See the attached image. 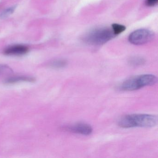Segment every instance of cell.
Here are the masks:
<instances>
[{
	"mask_svg": "<svg viewBox=\"0 0 158 158\" xmlns=\"http://www.w3.org/2000/svg\"><path fill=\"white\" fill-rule=\"evenodd\" d=\"M158 117L153 114H134L122 117L118 124L122 128L135 127H152L157 125Z\"/></svg>",
	"mask_w": 158,
	"mask_h": 158,
	"instance_id": "6da1fadb",
	"label": "cell"
},
{
	"mask_svg": "<svg viewBox=\"0 0 158 158\" xmlns=\"http://www.w3.org/2000/svg\"><path fill=\"white\" fill-rule=\"evenodd\" d=\"M157 80V77L154 75H140L132 77L125 80L120 84L119 89L122 91H134L145 86L155 85Z\"/></svg>",
	"mask_w": 158,
	"mask_h": 158,
	"instance_id": "7a4b0ae2",
	"label": "cell"
},
{
	"mask_svg": "<svg viewBox=\"0 0 158 158\" xmlns=\"http://www.w3.org/2000/svg\"><path fill=\"white\" fill-rule=\"evenodd\" d=\"M115 35L108 27L96 28L89 31L83 38L84 41L93 45H101L112 39Z\"/></svg>",
	"mask_w": 158,
	"mask_h": 158,
	"instance_id": "3957f363",
	"label": "cell"
},
{
	"mask_svg": "<svg viewBox=\"0 0 158 158\" xmlns=\"http://www.w3.org/2000/svg\"><path fill=\"white\" fill-rule=\"evenodd\" d=\"M153 32L147 29H139L132 32L128 37L131 44L141 45L148 43L154 38Z\"/></svg>",
	"mask_w": 158,
	"mask_h": 158,
	"instance_id": "277c9868",
	"label": "cell"
},
{
	"mask_svg": "<svg viewBox=\"0 0 158 158\" xmlns=\"http://www.w3.org/2000/svg\"><path fill=\"white\" fill-rule=\"evenodd\" d=\"M64 128L72 133L84 135H90L93 131V128L90 125L83 123H77L72 125L67 126Z\"/></svg>",
	"mask_w": 158,
	"mask_h": 158,
	"instance_id": "5b68a950",
	"label": "cell"
},
{
	"mask_svg": "<svg viewBox=\"0 0 158 158\" xmlns=\"http://www.w3.org/2000/svg\"><path fill=\"white\" fill-rule=\"evenodd\" d=\"M29 48L23 45H15L9 46L3 51L5 55L9 56H21L28 52Z\"/></svg>",
	"mask_w": 158,
	"mask_h": 158,
	"instance_id": "8992f818",
	"label": "cell"
},
{
	"mask_svg": "<svg viewBox=\"0 0 158 158\" xmlns=\"http://www.w3.org/2000/svg\"><path fill=\"white\" fill-rule=\"evenodd\" d=\"M35 81V78L30 77L17 76L7 78L5 80L6 84H15L22 82H34Z\"/></svg>",
	"mask_w": 158,
	"mask_h": 158,
	"instance_id": "52a82bcc",
	"label": "cell"
},
{
	"mask_svg": "<svg viewBox=\"0 0 158 158\" xmlns=\"http://www.w3.org/2000/svg\"><path fill=\"white\" fill-rule=\"evenodd\" d=\"M146 62L145 59L141 57L134 56L128 60V64L131 66L136 67L143 65Z\"/></svg>",
	"mask_w": 158,
	"mask_h": 158,
	"instance_id": "ba28073f",
	"label": "cell"
},
{
	"mask_svg": "<svg viewBox=\"0 0 158 158\" xmlns=\"http://www.w3.org/2000/svg\"><path fill=\"white\" fill-rule=\"evenodd\" d=\"M67 65V61L62 59L55 60L50 64V66L54 69H62L64 68Z\"/></svg>",
	"mask_w": 158,
	"mask_h": 158,
	"instance_id": "9c48e42d",
	"label": "cell"
},
{
	"mask_svg": "<svg viewBox=\"0 0 158 158\" xmlns=\"http://www.w3.org/2000/svg\"><path fill=\"white\" fill-rule=\"evenodd\" d=\"M16 8V6L15 5V6H12V7L7 8L6 10H4L0 14V18L2 19L7 18L14 12Z\"/></svg>",
	"mask_w": 158,
	"mask_h": 158,
	"instance_id": "30bf717a",
	"label": "cell"
},
{
	"mask_svg": "<svg viewBox=\"0 0 158 158\" xmlns=\"http://www.w3.org/2000/svg\"><path fill=\"white\" fill-rule=\"evenodd\" d=\"M125 29V26L122 25L114 23L112 25V30L115 35H117L123 33Z\"/></svg>",
	"mask_w": 158,
	"mask_h": 158,
	"instance_id": "8fae6325",
	"label": "cell"
},
{
	"mask_svg": "<svg viewBox=\"0 0 158 158\" xmlns=\"http://www.w3.org/2000/svg\"><path fill=\"white\" fill-rule=\"evenodd\" d=\"M12 72V70L9 66L3 64H0V75L10 74Z\"/></svg>",
	"mask_w": 158,
	"mask_h": 158,
	"instance_id": "7c38bea8",
	"label": "cell"
},
{
	"mask_svg": "<svg viewBox=\"0 0 158 158\" xmlns=\"http://www.w3.org/2000/svg\"><path fill=\"white\" fill-rule=\"evenodd\" d=\"M158 0H146V4L149 7H153L158 3Z\"/></svg>",
	"mask_w": 158,
	"mask_h": 158,
	"instance_id": "4fadbf2b",
	"label": "cell"
}]
</instances>
